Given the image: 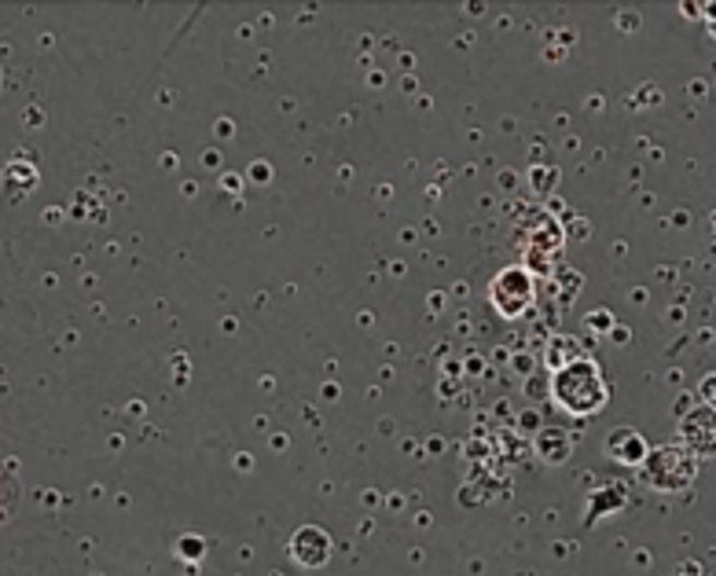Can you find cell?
<instances>
[{"mask_svg": "<svg viewBox=\"0 0 716 576\" xmlns=\"http://www.w3.org/2000/svg\"><path fill=\"white\" fill-rule=\"evenodd\" d=\"M554 400L573 416H592L607 404V386L592 360H573L554 375Z\"/></svg>", "mask_w": 716, "mask_h": 576, "instance_id": "1", "label": "cell"}, {"mask_svg": "<svg viewBox=\"0 0 716 576\" xmlns=\"http://www.w3.org/2000/svg\"><path fill=\"white\" fill-rule=\"evenodd\" d=\"M647 481L654 484V489H665V492L688 489V484L694 481V456L688 448L665 444V448L647 456Z\"/></svg>", "mask_w": 716, "mask_h": 576, "instance_id": "2", "label": "cell"}, {"mask_svg": "<svg viewBox=\"0 0 716 576\" xmlns=\"http://www.w3.org/2000/svg\"><path fill=\"white\" fill-rule=\"evenodd\" d=\"M683 444L699 456H716V408H699L683 419Z\"/></svg>", "mask_w": 716, "mask_h": 576, "instance_id": "3", "label": "cell"}, {"mask_svg": "<svg viewBox=\"0 0 716 576\" xmlns=\"http://www.w3.org/2000/svg\"><path fill=\"white\" fill-rule=\"evenodd\" d=\"M290 554H295V562H301L306 569H320V565L331 559V540L320 529H301L295 532Z\"/></svg>", "mask_w": 716, "mask_h": 576, "instance_id": "4", "label": "cell"}, {"mask_svg": "<svg viewBox=\"0 0 716 576\" xmlns=\"http://www.w3.org/2000/svg\"><path fill=\"white\" fill-rule=\"evenodd\" d=\"M610 456L613 459H624V463H640V459H647V444L640 441V433H632V430H618V433H610Z\"/></svg>", "mask_w": 716, "mask_h": 576, "instance_id": "5", "label": "cell"}]
</instances>
